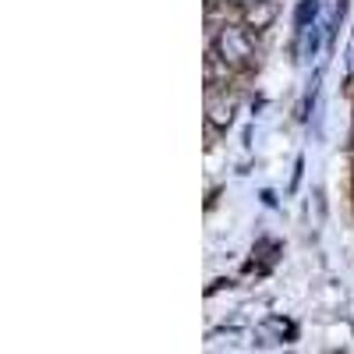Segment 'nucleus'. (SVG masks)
<instances>
[{
  "label": "nucleus",
  "mask_w": 354,
  "mask_h": 354,
  "mask_svg": "<svg viewBox=\"0 0 354 354\" xmlns=\"http://www.w3.org/2000/svg\"><path fill=\"white\" fill-rule=\"evenodd\" d=\"M220 50H223V61L230 64H248L252 61V36L245 32V28H227V32L220 36Z\"/></svg>",
  "instance_id": "nucleus-1"
},
{
  "label": "nucleus",
  "mask_w": 354,
  "mask_h": 354,
  "mask_svg": "<svg viewBox=\"0 0 354 354\" xmlns=\"http://www.w3.org/2000/svg\"><path fill=\"white\" fill-rule=\"evenodd\" d=\"M315 11H319V0H301V8H298V32L308 28V18H315Z\"/></svg>",
  "instance_id": "nucleus-2"
},
{
  "label": "nucleus",
  "mask_w": 354,
  "mask_h": 354,
  "mask_svg": "<svg viewBox=\"0 0 354 354\" xmlns=\"http://www.w3.org/2000/svg\"><path fill=\"white\" fill-rule=\"evenodd\" d=\"M270 21H273V8H266V0H259V15L252 11V15H248V25H255V28H266Z\"/></svg>",
  "instance_id": "nucleus-3"
}]
</instances>
